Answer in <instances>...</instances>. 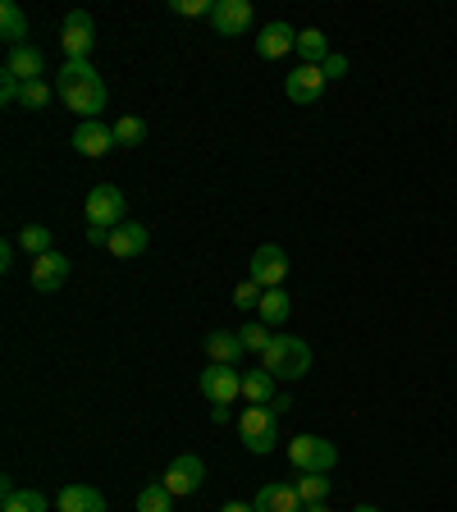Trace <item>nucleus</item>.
Listing matches in <instances>:
<instances>
[{
  "label": "nucleus",
  "mask_w": 457,
  "mask_h": 512,
  "mask_svg": "<svg viewBox=\"0 0 457 512\" xmlns=\"http://www.w3.org/2000/svg\"><path fill=\"white\" fill-rule=\"evenodd\" d=\"M55 92H60L64 106L83 119H96L110 101V92H106V83H101V74L92 69V60H64L60 78H55Z\"/></svg>",
  "instance_id": "1"
},
{
  "label": "nucleus",
  "mask_w": 457,
  "mask_h": 512,
  "mask_svg": "<svg viewBox=\"0 0 457 512\" xmlns=\"http://www.w3.org/2000/svg\"><path fill=\"white\" fill-rule=\"evenodd\" d=\"M261 366H266L275 380H302V375L311 371V348L302 339H293V334H275L270 348L261 352Z\"/></svg>",
  "instance_id": "2"
},
{
  "label": "nucleus",
  "mask_w": 457,
  "mask_h": 512,
  "mask_svg": "<svg viewBox=\"0 0 457 512\" xmlns=\"http://www.w3.org/2000/svg\"><path fill=\"white\" fill-rule=\"evenodd\" d=\"M238 435H243L247 453H275L279 448V412L275 407H252L247 403V412L238 416Z\"/></svg>",
  "instance_id": "3"
},
{
  "label": "nucleus",
  "mask_w": 457,
  "mask_h": 512,
  "mask_svg": "<svg viewBox=\"0 0 457 512\" xmlns=\"http://www.w3.org/2000/svg\"><path fill=\"white\" fill-rule=\"evenodd\" d=\"M288 462H293V471H320V476H330V467L339 462V448L320 435H298V439H288Z\"/></svg>",
  "instance_id": "4"
},
{
  "label": "nucleus",
  "mask_w": 457,
  "mask_h": 512,
  "mask_svg": "<svg viewBox=\"0 0 457 512\" xmlns=\"http://www.w3.org/2000/svg\"><path fill=\"white\" fill-rule=\"evenodd\" d=\"M83 215H87L92 224H101V229H119V224L128 220V202H124V192H119L115 183H96V188L87 192Z\"/></svg>",
  "instance_id": "5"
},
{
  "label": "nucleus",
  "mask_w": 457,
  "mask_h": 512,
  "mask_svg": "<svg viewBox=\"0 0 457 512\" xmlns=\"http://www.w3.org/2000/svg\"><path fill=\"white\" fill-rule=\"evenodd\" d=\"M247 279H256L261 288H284L288 279V252L279 243H261L247 261Z\"/></svg>",
  "instance_id": "6"
},
{
  "label": "nucleus",
  "mask_w": 457,
  "mask_h": 512,
  "mask_svg": "<svg viewBox=\"0 0 457 512\" xmlns=\"http://www.w3.org/2000/svg\"><path fill=\"white\" fill-rule=\"evenodd\" d=\"M60 46H64V60H87V55H92V46H96L92 14H87V10L64 14V23H60Z\"/></svg>",
  "instance_id": "7"
},
{
  "label": "nucleus",
  "mask_w": 457,
  "mask_h": 512,
  "mask_svg": "<svg viewBox=\"0 0 457 512\" xmlns=\"http://www.w3.org/2000/svg\"><path fill=\"white\" fill-rule=\"evenodd\" d=\"M325 87H330V78H325L320 64H298V69L284 78V96L293 106H316L320 96H325Z\"/></svg>",
  "instance_id": "8"
},
{
  "label": "nucleus",
  "mask_w": 457,
  "mask_h": 512,
  "mask_svg": "<svg viewBox=\"0 0 457 512\" xmlns=\"http://www.w3.org/2000/svg\"><path fill=\"white\" fill-rule=\"evenodd\" d=\"M206 480V462L197 458V453H183V458H174L170 467H165V476H160V485L174 494V499H183V494H197Z\"/></svg>",
  "instance_id": "9"
},
{
  "label": "nucleus",
  "mask_w": 457,
  "mask_h": 512,
  "mask_svg": "<svg viewBox=\"0 0 457 512\" xmlns=\"http://www.w3.org/2000/svg\"><path fill=\"white\" fill-rule=\"evenodd\" d=\"M202 394L211 398V403H238V398H243V371L211 362L202 371Z\"/></svg>",
  "instance_id": "10"
},
{
  "label": "nucleus",
  "mask_w": 457,
  "mask_h": 512,
  "mask_svg": "<svg viewBox=\"0 0 457 512\" xmlns=\"http://www.w3.org/2000/svg\"><path fill=\"white\" fill-rule=\"evenodd\" d=\"M74 147H78V156L101 160L106 151H115L119 142H115V128L110 124H101V119H83V124L74 128Z\"/></svg>",
  "instance_id": "11"
},
{
  "label": "nucleus",
  "mask_w": 457,
  "mask_h": 512,
  "mask_svg": "<svg viewBox=\"0 0 457 512\" xmlns=\"http://www.w3.org/2000/svg\"><path fill=\"white\" fill-rule=\"evenodd\" d=\"M211 28L220 32V37H243V32L252 28V5H247V0H215Z\"/></svg>",
  "instance_id": "12"
},
{
  "label": "nucleus",
  "mask_w": 457,
  "mask_h": 512,
  "mask_svg": "<svg viewBox=\"0 0 457 512\" xmlns=\"http://www.w3.org/2000/svg\"><path fill=\"white\" fill-rule=\"evenodd\" d=\"M147 243H151V234L142 229L138 220H124L119 229H110V243H106V252L110 256H119V261H133V256H142L147 252Z\"/></svg>",
  "instance_id": "13"
},
{
  "label": "nucleus",
  "mask_w": 457,
  "mask_h": 512,
  "mask_svg": "<svg viewBox=\"0 0 457 512\" xmlns=\"http://www.w3.org/2000/svg\"><path fill=\"white\" fill-rule=\"evenodd\" d=\"M32 288L37 293H55V288H64V279H69V256L64 252H46L32 261Z\"/></svg>",
  "instance_id": "14"
},
{
  "label": "nucleus",
  "mask_w": 457,
  "mask_h": 512,
  "mask_svg": "<svg viewBox=\"0 0 457 512\" xmlns=\"http://www.w3.org/2000/svg\"><path fill=\"white\" fill-rule=\"evenodd\" d=\"M288 51H298V32L288 28V23H266V28L256 32V55L261 60H284Z\"/></svg>",
  "instance_id": "15"
},
{
  "label": "nucleus",
  "mask_w": 457,
  "mask_h": 512,
  "mask_svg": "<svg viewBox=\"0 0 457 512\" xmlns=\"http://www.w3.org/2000/svg\"><path fill=\"white\" fill-rule=\"evenodd\" d=\"M42 69H46L42 51H37V46H28V42L14 46L10 60H5V74L19 78V83H42Z\"/></svg>",
  "instance_id": "16"
},
{
  "label": "nucleus",
  "mask_w": 457,
  "mask_h": 512,
  "mask_svg": "<svg viewBox=\"0 0 457 512\" xmlns=\"http://www.w3.org/2000/svg\"><path fill=\"white\" fill-rule=\"evenodd\" d=\"M256 512H302L307 503H302V494L293 490V485H261L252 499Z\"/></svg>",
  "instance_id": "17"
},
{
  "label": "nucleus",
  "mask_w": 457,
  "mask_h": 512,
  "mask_svg": "<svg viewBox=\"0 0 457 512\" xmlns=\"http://www.w3.org/2000/svg\"><path fill=\"white\" fill-rule=\"evenodd\" d=\"M202 348H206V357H211V362H220V366H238V362H243V352H247L243 339H238L234 330H211Z\"/></svg>",
  "instance_id": "18"
},
{
  "label": "nucleus",
  "mask_w": 457,
  "mask_h": 512,
  "mask_svg": "<svg viewBox=\"0 0 457 512\" xmlns=\"http://www.w3.org/2000/svg\"><path fill=\"white\" fill-rule=\"evenodd\" d=\"M275 375L266 371V366H252V371H243V398L252 407H270L279 398V389H275Z\"/></svg>",
  "instance_id": "19"
},
{
  "label": "nucleus",
  "mask_w": 457,
  "mask_h": 512,
  "mask_svg": "<svg viewBox=\"0 0 457 512\" xmlns=\"http://www.w3.org/2000/svg\"><path fill=\"white\" fill-rule=\"evenodd\" d=\"M55 508L60 512H106V499H101V490H92V485H64Z\"/></svg>",
  "instance_id": "20"
},
{
  "label": "nucleus",
  "mask_w": 457,
  "mask_h": 512,
  "mask_svg": "<svg viewBox=\"0 0 457 512\" xmlns=\"http://www.w3.org/2000/svg\"><path fill=\"white\" fill-rule=\"evenodd\" d=\"M0 512H46V494L19 490L14 480H5L0 485Z\"/></svg>",
  "instance_id": "21"
},
{
  "label": "nucleus",
  "mask_w": 457,
  "mask_h": 512,
  "mask_svg": "<svg viewBox=\"0 0 457 512\" xmlns=\"http://www.w3.org/2000/svg\"><path fill=\"white\" fill-rule=\"evenodd\" d=\"M261 320H266L270 330H275V325H284L288 316H293V298H288L284 288H266V293H261Z\"/></svg>",
  "instance_id": "22"
},
{
  "label": "nucleus",
  "mask_w": 457,
  "mask_h": 512,
  "mask_svg": "<svg viewBox=\"0 0 457 512\" xmlns=\"http://www.w3.org/2000/svg\"><path fill=\"white\" fill-rule=\"evenodd\" d=\"M0 37L10 42V51H14V46H23V37H28V14H23L14 0H5V5H0Z\"/></svg>",
  "instance_id": "23"
},
{
  "label": "nucleus",
  "mask_w": 457,
  "mask_h": 512,
  "mask_svg": "<svg viewBox=\"0 0 457 512\" xmlns=\"http://www.w3.org/2000/svg\"><path fill=\"white\" fill-rule=\"evenodd\" d=\"M14 243H19L32 261H37V256H46V252H55V238H51V229H46V224H23Z\"/></svg>",
  "instance_id": "24"
},
{
  "label": "nucleus",
  "mask_w": 457,
  "mask_h": 512,
  "mask_svg": "<svg viewBox=\"0 0 457 512\" xmlns=\"http://www.w3.org/2000/svg\"><path fill=\"white\" fill-rule=\"evenodd\" d=\"M298 55H302V64H325L330 60V37H325L320 28L298 32Z\"/></svg>",
  "instance_id": "25"
},
{
  "label": "nucleus",
  "mask_w": 457,
  "mask_h": 512,
  "mask_svg": "<svg viewBox=\"0 0 457 512\" xmlns=\"http://www.w3.org/2000/svg\"><path fill=\"white\" fill-rule=\"evenodd\" d=\"M293 490L302 494V503H325L330 499V476H320V471H298Z\"/></svg>",
  "instance_id": "26"
},
{
  "label": "nucleus",
  "mask_w": 457,
  "mask_h": 512,
  "mask_svg": "<svg viewBox=\"0 0 457 512\" xmlns=\"http://www.w3.org/2000/svg\"><path fill=\"white\" fill-rule=\"evenodd\" d=\"M138 512H174V494L165 490V485H147V490H138Z\"/></svg>",
  "instance_id": "27"
},
{
  "label": "nucleus",
  "mask_w": 457,
  "mask_h": 512,
  "mask_svg": "<svg viewBox=\"0 0 457 512\" xmlns=\"http://www.w3.org/2000/svg\"><path fill=\"white\" fill-rule=\"evenodd\" d=\"M238 339H243V348H247V352H266V348H270V339H275V330H270L266 320H247L243 330H238Z\"/></svg>",
  "instance_id": "28"
},
{
  "label": "nucleus",
  "mask_w": 457,
  "mask_h": 512,
  "mask_svg": "<svg viewBox=\"0 0 457 512\" xmlns=\"http://www.w3.org/2000/svg\"><path fill=\"white\" fill-rule=\"evenodd\" d=\"M142 138H147V124H142L138 115H124L115 124V142H119V147H138Z\"/></svg>",
  "instance_id": "29"
},
{
  "label": "nucleus",
  "mask_w": 457,
  "mask_h": 512,
  "mask_svg": "<svg viewBox=\"0 0 457 512\" xmlns=\"http://www.w3.org/2000/svg\"><path fill=\"white\" fill-rule=\"evenodd\" d=\"M51 83H46V78H42V83H23V96H19V106L23 110H46V106H51Z\"/></svg>",
  "instance_id": "30"
},
{
  "label": "nucleus",
  "mask_w": 457,
  "mask_h": 512,
  "mask_svg": "<svg viewBox=\"0 0 457 512\" xmlns=\"http://www.w3.org/2000/svg\"><path fill=\"white\" fill-rule=\"evenodd\" d=\"M261 293H266V288L256 284V279H243V284L234 288V307H238V311H252V307H261Z\"/></svg>",
  "instance_id": "31"
},
{
  "label": "nucleus",
  "mask_w": 457,
  "mask_h": 512,
  "mask_svg": "<svg viewBox=\"0 0 457 512\" xmlns=\"http://www.w3.org/2000/svg\"><path fill=\"white\" fill-rule=\"evenodd\" d=\"M170 10L183 14V19H202V14L215 10V0H170Z\"/></svg>",
  "instance_id": "32"
},
{
  "label": "nucleus",
  "mask_w": 457,
  "mask_h": 512,
  "mask_svg": "<svg viewBox=\"0 0 457 512\" xmlns=\"http://www.w3.org/2000/svg\"><path fill=\"white\" fill-rule=\"evenodd\" d=\"M19 96H23V83H19V78L0 74V101H5V106H14V101H19Z\"/></svg>",
  "instance_id": "33"
},
{
  "label": "nucleus",
  "mask_w": 457,
  "mask_h": 512,
  "mask_svg": "<svg viewBox=\"0 0 457 512\" xmlns=\"http://www.w3.org/2000/svg\"><path fill=\"white\" fill-rule=\"evenodd\" d=\"M320 69H325V78H330V83H334V78H343V74H348V55H330V60L320 64Z\"/></svg>",
  "instance_id": "34"
},
{
  "label": "nucleus",
  "mask_w": 457,
  "mask_h": 512,
  "mask_svg": "<svg viewBox=\"0 0 457 512\" xmlns=\"http://www.w3.org/2000/svg\"><path fill=\"white\" fill-rule=\"evenodd\" d=\"M87 243H92V247H106L110 243V229H101V224H87Z\"/></svg>",
  "instance_id": "35"
},
{
  "label": "nucleus",
  "mask_w": 457,
  "mask_h": 512,
  "mask_svg": "<svg viewBox=\"0 0 457 512\" xmlns=\"http://www.w3.org/2000/svg\"><path fill=\"white\" fill-rule=\"evenodd\" d=\"M211 421H220L224 426V421H229V403H211Z\"/></svg>",
  "instance_id": "36"
},
{
  "label": "nucleus",
  "mask_w": 457,
  "mask_h": 512,
  "mask_svg": "<svg viewBox=\"0 0 457 512\" xmlns=\"http://www.w3.org/2000/svg\"><path fill=\"white\" fill-rule=\"evenodd\" d=\"M14 266V243H5L0 247V270H10Z\"/></svg>",
  "instance_id": "37"
},
{
  "label": "nucleus",
  "mask_w": 457,
  "mask_h": 512,
  "mask_svg": "<svg viewBox=\"0 0 457 512\" xmlns=\"http://www.w3.org/2000/svg\"><path fill=\"white\" fill-rule=\"evenodd\" d=\"M270 407H275V412H279V416H284V412H288V407H293V398H288V394H279V398H275V403H270Z\"/></svg>",
  "instance_id": "38"
},
{
  "label": "nucleus",
  "mask_w": 457,
  "mask_h": 512,
  "mask_svg": "<svg viewBox=\"0 0 457 512\" xmlns=\"http://www.w3.org/2000/svg\"><path fill=\"white\" fill-rule=\"evenodd\" d=\"M220 512H256V508H252V503H224Z\"/></svg>",
  "instance_id": "39"
},
{
  "label": "nucleus",
  "mask_w": 457,
  "mask_h": 512,
  "mask_svg": "<svg viewBox=\"0 0 457 512\" xmlns=\"http://www.w3.org/2000/svg\"><path fill=\"white\" fill-rule=\"evenodd\" d=\"M352 512H380V508H375V503H357V508H352Z\"/></svg>",
  "instance_id": "40"
},
{
  "label": "nucleus",
  "mask_w": 457,
  "mask_h": 512,
  "mask_svg": "<svg viewBox=\"0 0 457 512\" xmlns=\"http://www.w3.org/2000/svg\"><path fill=\"white\" fill-rule=\"evenodd\" d=\"M302 512H330V508H325V503H307V508H302Z\"/></svg>",
  "instance_id": "41"
}]
</instances>
